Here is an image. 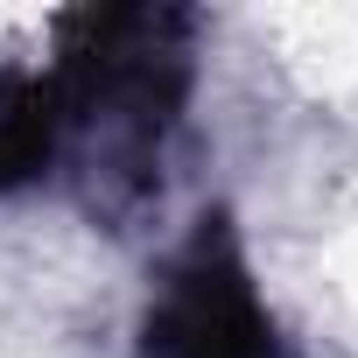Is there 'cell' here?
<instances>
[{
  "label": "cell",
  "instance_id": "obj_1",
  "mask_svg": "<svg viewBox=\"0 0 358 358\" xmlns=\"http://www.w3.org/2000/svg\"><path fill=\"white\" fill-rule=\"evenodd\" d=\"M134 358H281L274 309L225 225L211 232L204 218L197 239L162 267Z\"/></svg>",
  "mask_w": 358,
  "mask_h": 358
}]
</instances>
